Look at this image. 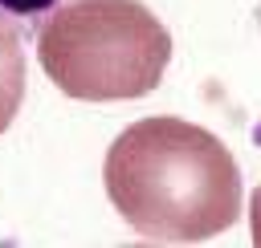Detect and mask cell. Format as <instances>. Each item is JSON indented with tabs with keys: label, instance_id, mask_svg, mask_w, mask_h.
I'll return each instance as SVG.
<instances>
[{
	"label": "cell",
	"instance_id": "3",
	"mask_svg": "<svg viewBox=\"0 0 261 248\" xmlns=\"http://www.w3.org/2000/svg\"><path fill=\"white\" fill-rule=\"evenodd\" d=\"M20 98H24V53H20V37L8 33V28H0V134L16 118Z\"/></svg>",
	"mask_w": 261,
	"mask_h": 248
},
{
	"label": "cell",
	"instance_id": "1",
	"mask_svg": "<svg viewBox=\"0 0 261 248\" xmlns=\"http://www.w3.org/2000/svg\"><path fill=\"white\" fill-rule=\"evenodd\" d=\"M102 183L114 211L159 244H200L241 215V167L196 122L155 114L130 122L106 150Z\"/></svg>",
	"mask_w": 261,
	"mask_h": 248
},
{
	"label": "cell",
	"instance_id": "4",
	"mask_svg": "<svg viewBox=\"0 0 261 248\" xmlns=\"http://www.w3.org/2000/svg\"><path fill=\"white\" fill-rule=\"evenodd\" d=\"M61 4L69 0H0V28L24 37V33H37Z\"/></svg>",
	"mask_w": 261,
	"mask_h": 248
},
{
	"label": "cell",
	"instance_id": "5",
	"mask_svg": "<svg viewBox=\"0 0 261 248\" xmlns=\"http://www.w3.org/2000/svg\"><path fill=\"white\" fill-rule=\"evenodd\" d=\"M249 236H253V244L261 248V187L253 191V207H249Z\"/></svg>",
	"mask_w": 261,
	"mask_h": 248
},
{
	"label": "cell",
	"instance_id": "2",
	"mask_svg": "<svg viewBox=\"0 0 261 248\" xmlns=\"http://www.w3.org/2000/svg\"><path fill=\"white\" fill-rule=\"evenodd\" d=\"M37 61L65 98H147L167 73L171 37L143 0H69L37 28Z\"/></svg>",
	"mask_w": 261,
	"mask_h": 248
}]
</instances>
